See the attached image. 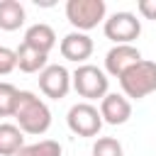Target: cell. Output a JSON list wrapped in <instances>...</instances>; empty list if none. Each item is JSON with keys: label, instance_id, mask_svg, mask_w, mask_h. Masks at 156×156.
<instances>
[{"label": "cell", "instance_id": "cell-2", "mask_svg": "<svg viewBox=\"0 0 156 156\" xmlns=\"http://www.w3.org/2000/svg\"><path fill=\"white\" fill-rule=\"evenodd\" d=\"M119 85L124 98H132V100H141L156 93V61L141 58L119 78Z\"/></svg>", "mask_w": 156, "mask_h": 156}, {"label": "cell", "instance_id": "cell-7", "mask_svg": "<svg viewBox=\"0 0 156 156\" xmlns=\"http://www.w3.org/2000/svg\"><path fill=\"white\" fill-rule=\"evenodd\" d=\"M39 90L51 98V100H61L68 95L71 90V73L66 66L61 63H49L41 73H39Z\"/></svg>", "mask_w": 156, "mask_h": 156}, {"label": "cell", "instance_id": "cell-16", "mask_svg": "<svg viewBox=\"0 0 156 156\" xmlns=\"http://www.w3.org/2000/svg\"><path fill=\"white\" fill-rule=\"evenodd\" d=\"M17 95H20V90L12 83L0 80V117H12L15 105H17Z\"/></svg>", "mask_w": 156, "mask_h": 156}, {"label": "cell", "instance_id": "cell-3", "mask_svg": "<svg viewBox=\"0 0 156 156\" xmlns=\"http://www.w3.org/2000/svg\"><path fill=\"white\" fill-rule=\"evenodd\" d=\"M71 88L85 100H102L107 95L110 78L102 68H98L93 63H83L71 73Z\"/></svg>", "mask_w": 156, "mask_h": 156}, {"label": "cell", "instance_id": "cell-8", "mask_svg": "<svg viewBox=\"0 0 156 156\" xmlns=\"http://www.w3.org/2000/svg\"><path fill=\"white\" fill-rule=\"evenodd\" d=\"M141 61V51L134 44H115L105 54V71L115 78H122L134 63Z\"/></svg>", "mask_w": 156, "mask_h": 156}, {"label": "cell", "instance_id": "cell-9", "mask_svg": "<svg viewBox=\"0 0 156 156\" xmlns=\"http://www.w3.org/2000/svg\"><path fill=\"white\" fill-rule=\"evenodd\" d=\"M58 51H61V56L66 61H73V63L83 66L85 58H90V54H93V39L88 34H83V32H68L61 39Z\"/></svg>", "mask_w": 156, "mask_h": 156}, {"label": "cell", "instance_id": "cell-14", "mask_svg": "<svg viewBox=\"0 0 156 156\" xmlns=\"http://www.w3.org/2000/svg\"><path fill=\"white\" fill-rule=\"evenodd\" d=\"M24 146V136L22 129L17 124H0V156H17L20 149Z\"/></svg>", "mask_w": 156, "mask_h": 156}, {"label": "cell", "instance_id": "cell-19", "mask_svg": "<svg viewBox=\"0 0 156 156\" xmlns=\"http://www.w3.org/2000/svg\"><path fill=\"white\" fill-rule=\"evenodd\" d=\"M136 7L144 20H156V0H139Z\"/></svg>", "mask_w": 156, "mask_h": 156}, {"label": "cell", "instance_id": "cell-13", "mask_svg": "<svg viewBox=\"0 0 156 156\" xmlns=\"http://www.w3.org/2000/svg\"><path fill=\"white\" fill-rule=\"evenodd\" d=\"M27 12L22 7V2L17 0H0V29L2 32H15L24 24Z\"/></svg>", "mask_w": 156, "mask_h": 156}, {"label": "cell", "instance_id": "cell-1", "mask_svg": "<svg viewBox=\"0 0 156 156\" xmlns=\"http://www.w3.org/2000/svg\"><path fill=\"white\" fill-rule=\"evenodd\" d=\"M12 117L17 119V127L22 129V134L39 136V134H44L51 127V110H49V105L41 98H37L32 90H20Z\"/></svg>", "mask_w": 156, "mask_h": 156}, {"label": "cell", "instance_id": "cell-10", "mask_svg": "<svg viewBox=\"0 0 156 156\" xmlns=\"http://www.w3.org/2000/svg\"><path fill=\"white\" fill-rule=\"evenodd\" d=\"M100 117L102 122L117 127V124H124L129 117H132V102L124 98V95H117V93H107L102 100H100Z\"/></svg>", "mask_w": 156, "mask_h": 156}, {"label": "cell", "instance_id": "cell-17", "mask_svg": "<svg viewBox=\"0 0 156 156\" xmlns=\"http://www.w3.org/2000/svg\"><path fill=\"white\" fill-rule=\"evenodd\" d=\"M93 156H124V149L115 136H100L93 144Z\"/></svg>", "mask_w": 156, "mask_h": 156}, {"label": "cell", "instance_id": "cell-11", "mask_svg": "<svg viewBox=\"0 0 156 156\" xmlns=\"http://www.w3.org/2000/svg\"><path fill=\"white\" fill-rule=\"evenodd\" d=\"M22 44H27V46H32V49H37L41 54H49L56 46V32L46 22H37L24 32V41Z\"/></svg>", "mask_w": 156, "mask_h": 156}, {"label": "cell", "instance_id": "cell-5", "mask_svg": "<svg viewBox=\"0 0 156 156\" xmlns=\"http://www.w3.org/2000/svg\"><path fill=\"white\" fill-rule=\"evenodd\" d=\"M66 122H68V129L78 136H98L100 129H102V117H100V110L90 102H76L68 115H66Z\"/></svg>", "mask_w": 156, "mask_h": 156}, {"label": "cell", "instance_id": "cell-18", "mask_svg": "<svg viewBox=\"0 0 156 156\" xmlns=\"http://www.w3.org/2000/svg\"><path fill=\"white\" fill-rule=\"evenodd\" d=\"M17 68V54L15 49H7V46H0V76H7Z\"/></svg>", "mask_w": 156, "mask_h": 156}, {"label": "cell", "instance_id": "cell-15", "mask_svg": "<svg viewBox=\"0 0 156 156\" xmlns=\"http://www.w3.org/2000/svg\"><path fill=\"white\" fill-rule=\"evenodd\" d=\"M17 156H61V144L54 139H41L34 144H24Z\"/></svg>", "mask_w": 156, "mask_h": 156}, {"label": "cell", "instance_id": "cell-12", "mask_svg": "<svg viewBox=\"0 0 156 156\" xmlns=\"http://www.w3.org/2000/svg\"><path fill=\"white\" fill-rule=\"evenodd\" d=\"M15 54H17V68L22 73H41L49 66L46 63L49 54H41L37 49L27 46V44H20V49H15Z\"/></svg>", "mask_w": 156, "mask_h": 156}, {"label": "cell", "instance_id": "cell-4", "mask_svg": "<svg viewBox=\"0 0 156 156\" xmlns=\"http://www.w3.org/2000/svg\"><path fill=\"white\" fill-rule=\"evenodd\" d=\"M107 5L105 0H68L66 2V20L76 27V32H88L105 20Z\"/></svg>", "mask_w": 156, "mask_h": 156}, {"label": "cell", "instance_id": "cell-6", "mask_svg": "<svg viewBox=\"0 0 156 156\" xmlns=\"http://www.w3.org/2000/svg\"><path fill=\"white\" fill-rule=\"evenodd\" d=\"M102 32L115 44H132L141 34V20H136L134 12H115L105 20Z\"/></svg>", "mask_w": 156, "mask_h": 156}]
</instances>
